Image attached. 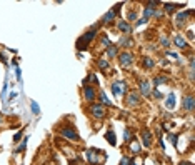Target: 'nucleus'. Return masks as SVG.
Returning a JSON list of instances; mask_svg holds the SVG:
<instances>
[{
    "label": "nucleus",
    "mask_w": 195,
    "mask_h": 165,
    "mask_svg": "<svg viewBox=\"0 0 195 165\" xmlns=\"http://www.w3.org/2000/svg\"><path fill=\"white\" fill-rule=\"evenodd\" d=\"M60 135L64 138L70 140V142H78L80 140V137H78V134L75 132L73 127H64V129H60Z\"/></svg>",
    "instance_id": "1"
},
{
    "label": "nucleus",
    "mask_w": 195,
    "mask_h": 165,
    "mask_svg": "<svg viewBox=\"0 0 195 165\" xmlns=\"http://www.w3.org/2000/svg\"><path fill=\"white\" fill-rule=\"evenodd\" d=\"M89 112L92 115L93 118H97V120H102V118H105V109H103V105H90L89 107Z\"/></svg>",
    "instance_id": "2"
},
{
    "label": "nucleus",
    "mask_w": 195,
    "mask_h": 165,
    "mask_svg": "<svg viewBox=\"0 0 195 165\" xmlns=\"http://www.w3.org/2000/svg\"><path fill=\"white\" fill-rule=\"evenodd\" d=\"M85 157H87V160H89L90 163H93V165H97V163H100L102 162V159L105 160V155H100V152H97V150H87L85 152Z\"/></svg>",
    "instance_id": "3"
},
{
    "label": "nucleus",
    "mask_w": 195,
    "mask_h": 165,
    "mask_svg": "<svg viewBox=\"0 0 195 165\" xmlns=\"http://www.w3.org/2000/svg\"><path fill=\"white\" fill-rule=\"evenodd\" d=\"M132 64H134V57H132V53H128V52L120 53V65H122L123 68H130Z\"/></svg>",
    "instance_id": "4"
},
{
    "label": "nucleus",
    "mask_w": 195,
    "mask_h": 165,
    "mask_svg": "<svg viewBox=\"0 0 195 165\" xmlns=\"http://www.w3.org/2000/svg\"><path fill=\"white\" fill-rule=\"evenodd\" d=\"M125 104H127L128 107H135V105H139V104H140V95H139L137 92H134V90H132V92L127 95Z\"/></svg>",
    "instance_id": "5"
},
{
    "label": "nucleus",
    "mask_w": 195,
    "mask_h": 165,
    "mask_svg": "<svg viewBox=\"0 0 195 165\" xmlns=\"http://www.w3.org/2000/svg\"><path fill=\"white\" fill-rule=\"evenodd\" d=\"M112 90H114V95L115 97H120L123 92L127 90V87H125V84L123 82H114V85H112Z\"/></svg>",
    "instance_id": "6"
},
{
    "label": "nucleus",
    "mask_w": 195,
    "mask_h": 165,
    "mask_svg": "<svg viewBox=\"0 0 195 165\" xmlns=\"http://www.w3.org/2000/svg\"><path fill=\"white\" fill-rule=\"evenodd\" d=\"M182 107H184V110H187V112H193V97L192 95L184 97V100H182Z\"/></svg>",
    "instance_id": "7"
},
{
    "label": "nucleus",
    "mask_w": 195,
    "mask_h": 165,
    "mask_svg": "<svg viewBox=\"0 0 195 165\" xmlns=\"http://www.w3.org/2000/svg\"><path fill=\"white\" fill-rule=\"evenodd\" d=\"M142 143H143V147H150L152 145V134H150V130H142Z\"/></svg>",
    "instance_id": "8"
},
{
    "label": "nucleus",
    "mask_w": 195,
    "mask_h": 165,
    "mask_svg": "<svg viewBox=\"0 0 195 165\" xmlns=\"http://www.w3.org/2000/svg\"><path fill=\"white\" fill-rule=\"evenodd\" d=\"M95 90L92 89V87H84V98L87 102H93L95 100Z\"/></svg>",
    "instance_id": "9"
},
{
    "label": "nucleus",
    "mask_w": 195,
    "mask_h": 165,
    "mask_svg": "<svg viewBox=\"0 0 195 165\" xmlns=\"http://www.w3.org/2000/svg\"><path fill=\"white\" fill-rule=\"evenodd\" d=\"M140 93L145 97L150 93V84H148V82H142V84H140Z\"/></svg>",
    "instance_id": "10"
},
{
    "label": "nucleus",
    "mask_w": 195,
    "mask_h": 165,
    "mask_svg": "<svg viewBox=\"0 0 195 165\" xmlns=\"http://www.w3.org/2000/svg\"><path fill=\"white\" fill-rule=\"evenodd\" d=\"M173 40H175V45L178 48H185L187 47V42H185V39L182 35H175V39H173Z\"/></svg>",
    "instance_id": "11"
},
{
    "label": "nucleus",
    "mask_w": 195,
    "mask_h": 165,
    "mask_svg": "<svg viewBox=\"0 0 195 165\" xmlns=\"http://www.w3.org/2000/svg\"><path fill=\"white\" fill-rule=\"evenodd\" d=\"M175 97H173V93H170L167 97V102H165V105H167V109H173V105H175Z\"/></svg>",
    "instance_id": "12"
},
{
    "label": "nucleus",
    "mask_w": 195,
    "mask_h": 165,
    "mask_svg": "<svg viewBox=\"0 0 195 165\" xmlns=\"http://www.w3.org/2000/svg\"><path fill=\"white\" fill-rule=\"evenodd\" d=\"M142 67H145V68H152V67H153V60L148 59V57H145V59L142 60Z\"/></svg>",
    "instance_id": "13"
},
{
    "label": "nucleus",
    "mask_w": 195,
    "mask_h": 165,
    "mask_svg": "<svg viewBox=\"0 0 195 165\" xmlns=\"http://www.w3.org/2000/svg\"><path fill=\"white\" fill-rule=\"evenodd\" d=\"M118 30H122V32H130V25H128L127 22H120L118 25H117Z\"/></svg>",
    "instance_id": "14"
},
{
    "label": "nucleus",
    "mask_w": 195,
    "mask_h": 165,
    "mask_svg": "<svg viewBox=\"0 0 195 165\" xmlns=\"http://www.w3.org/2000/svg\"><path fill=\"white\" fill-rule=\"evenodd\" d=\"M130 147H132V152H134V154H140V145L135 140H130Z\"/></svg>",
    "instance_id": "15"
},
{
    "label": "nucleus",
    "mask_w": 195,
    "mask_h": 165,
    "mask_svg": "<svg viewBox=\"0 0 195 165\" xmlns=\"http://www.w3.org/2000/svg\"><path fill=\"white\" fill-rule=\"evenodd\" d=\"M114 17H115V10H110L109 14H107L105 17H103V22L109 23V22H112V19H114Z\"/></svg>",
    "instance_id": "16"
},
{
    "label": "nucleus",
    "mask_w": 195,
    "mask_h": 165,
    "mask_svg": "<svg viewBox=\"0 0 195 165\" xmlns=\"http://www.w3.org/2000/svg\"><path fill=\"white\" fill-rule=\"evenodd\" d=\"M107 48H109V50H107V52H109V55L110 57H115V55H117V47H115V45H109V47H107Z\"/></svg>",
    "instance_id": "17"
},
{
    "label": "nucleus",
    "mask_w": 195,
    "mask_h": 165,
    "mask_svg": "<svg viewBox=\"0 0 195 165\" xmlns=\"http://www.w3.org/2000/svg\"><path fill=\"white\" fill-rule=\"evenodd\" d=\"M105 137L109 138V142L112 143V145H115V143H117V142H115V135H114V132H112V130H110V132H107Z\"/></svg>",
    "instance_id": "18"
},
{
    "label": "nucleus",
    "mask_w": 195,
    "mask_h": 165,
    "mask_svg": "<svg viewBox=\"0 0 195 165\" xmlns=\"http://www.w3.org/2000/svg\"><path fill=\"white\" fill-rule=\"evenodd\" d=\"M162 82H167V78H165V77H155V78H153V85H157V87H159Z\"/></svg>",
    "instance_id": "19"
},
{
    "label": "nucleus",
    "mask_w": 195,
    "mask_h": 165,
    "mask_svg": "<svg viewBox=\"0 0 195 165\" xmlns=\"http://www.w3.org/2000/svg\"><path fill=\"white\" fill-rule=\"evenodd\" d=\"M98 67H100L102 70H107V68H109V62H107V60H98Z\"/></svg>",
    "instance_id": "20"
},
{
    "label": "nucleus",
    "mask_w": 195,
    "mask_h": 165,
    "mask_svg": "<svg viewBox=\"0 0 195 165\" xmlns=\"http://www.w3.org/2000/svg\"><path fill=\"white\" fill-rule=\"evenodd\" d=\"M98 98H100V102H102V104H105V105H112L110 102H109V98H107L105 93H100V95H98Z\"/></svg>",
    "instance_id": "21"
},
{
    "label": "nucleus",
    "mask_w": 195,
    "mask_h": 165,
    "mask_svg": "<svg viewBox=\"0 0 195 165\" xmlns=\"http://www.w3.org/2000/svg\"><path fill=\"white\" fill-rule=\"evenodd\" d=\"M127 19H128V22H134V20L137 19V14H135V12H134V10H132V12H128Z\"/></svg>",
    "instance_id": "22"
},
{
    "label": "nucleus",
    "mask_w": 195,
    "mask_h": 165,
    "mask_svg": "<svg viewBox=\"0 0 195 165\" xmlns=\"http://www.w3.org/2000/svg\"><path fill=\"white\" fill-rule=\"evenodd\" d=\"M165 10H167V12H173V10H175V5H173V3H165Z\"/></svg>",
    "instance_id": "23"
},
{
    "label": "nucleus",
    "mask_w": 195,
    "mask_h": 165,
    "mask_svg": "<svg viewBox=\"0 0 195 165\" xmlns=\"http://www.w3.org/2000/svg\"><path fill=\"white\" fill-rule=\"evenodd\" d=\"M120 165H130V159H128V157H123L122 162H120Z\"/></svg>",
    "instance_id": "24"
},
{
    "label": "nucleus",
    "mask_w": 195,
    "mask_h": 165,
    "mask_svg": "<svg viewBox=\"0 0 195 165\" xmlns=\"http://www.w3.org/2000/svg\"><path fill=\"white\" fill-rule=\"evenodd\" d=\"M128 138H132V134L128 130H125V142H128Z\"/></svg>",
    "instance_id": "25"
},
{
    "label": "nucleus",
    "mask_w": 195,
    "mask_h": 165,
    "mask_svg": "<svg viewBox=\"0 0 195 165\" xmlns=\"http://www.w3.org/2000/svg\"><path fill=\"white\" fill-rule=\"evenodd\" d=\"M20 137H22V132H19V134L14 137V142H19V140H20Z\"/></svg>",
    "instance_id": "26"
},
{
    "label": "nucleus",
    "mask_w": 195,
    "mask_h": 165,
    "mask_svg": "<svg viewBox=\"0 0 195 165\" xmlns=\"http://www.w3.org/2000/svg\"><path fill=\"white\" fill-rule=\"evenodd\" d=\"M180 165H192L190 162H180Z\"/></svg>",
    "instance_id": "27"
},
{
    "label": "nucleus",
    "mask_w": 195,
    "mask_h": 165,
    "mask_svg": "<svg viewBox=\"0 0 195 165\" xmlns=\"http://www.w3.org/2000/svg\"><path fill=\"white\" fill-rule=\"evenodd\" d=\"M0 122H2V115H0Z\"/></svg>",
    "instance_id": "28"
}]
</instances>
